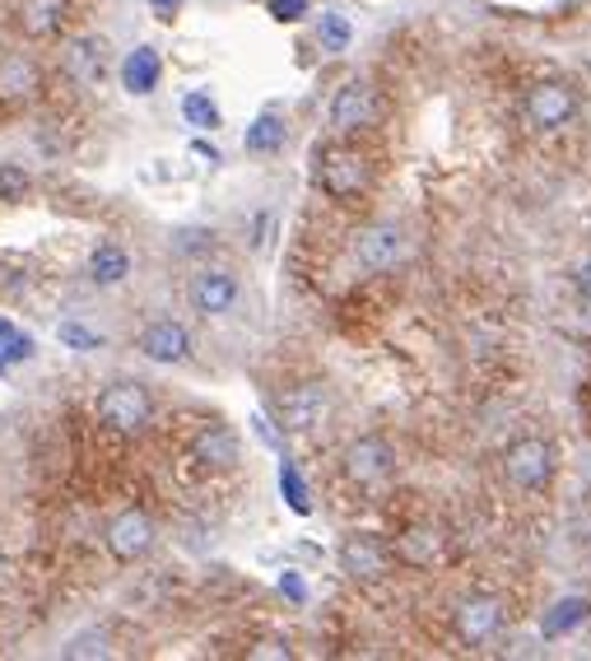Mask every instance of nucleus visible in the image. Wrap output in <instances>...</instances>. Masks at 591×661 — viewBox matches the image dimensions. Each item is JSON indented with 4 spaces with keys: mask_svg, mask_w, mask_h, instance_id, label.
<instances>
[{
    "mask_svg": "<svg viewBox=\"0 0 591 661\" xmlns=\"http://www.w3.org/2000/svg\"><path fill=\"white\" fill-rule=\"evenodd\" d=\"M280 490L289 494V508L293 513H307V490H303V480H299L293 466H285V471H280Z\"/></svg>",
    "mask_w": 591,
    "mask_h": 661,
    "instance_id": "cd10ccee",
    "label": "nucleus"
},
{
    "mask_svg": "<svg viewBox=\"0 0 591 661\" xmlns=\"http://www.w3.org/2000/svg\"><path fill=\"white\" fill-rule=\"evenodd\" d=\"M28 172L20 168V164H0V201L5 205H14V201H24L28 196Z\"/></svg>",
    "mask_w": 591,
    "mask_h": 661,
    "instance_id": "bb28decb",
    "label": "nucleus"
},
{
    "mask_svg": "<svg viewBox=\"0 0 591 661\" xmlns=\"http://www.w3.org/2000/svg\"><path fill=\"white\" fill-rule=\"evenodd\" d=\"M317 187L331 201H354L369 191V159L350 145H326L317 154Z\"/></svg>",
    "mask_w": 591,
    "mask_h": 661,
    "instance_id": "f03ea898",
    "label": "nucleus"
},
{
    "mask_svg": "<svg viewBox=\"0 0 591 661\" xmlns=\"http://www.w3.org/2000/svg\"><path fill=\"white\" fill-rule=\"evenodd\" d=\"M331 410H336V396L326 382H317V377L299 382V387H289L280 396V429L285 433H312L331 420Z\"/></svg>",
    "mask_w": 591,
    "mask_h": 661,
    "instance_id": "7ed1b4c3",
    "label": "nucleus"
},
{
    "mask_svg": "<svg viewBox=\"0 0 591 661\" xmlns=\"http://www.w3.org/2000/svg\"><path fill=\"white\" fill-rule=\"evenodd\" d=\"M396 471V452L387 438H354L350 447H345V476H350L354 484H377L387 480Z\"/></svg>",
    "mask_w": 591,
    "mask_h": 661,
    "instance_id": "9b49d317",
    "label": "nucleus"
},
{
    "mask_svg": "<svg viewBox=\"0 0 591 661\" xmlns=\"http://www.w3.org/2000/svg\"><path fill=\"white\" fill-rule=\"evenodd\" d=\"M186 303L196 308L201 317H224V312H233V303H238V275L219 271V266L196 271L186 285Z\"/></svg>",
    "mask_w": 591,
    "mask_h": 661,
    "instance_id": "423d86ee",
    "label": "nucleus"
},
{
    "mask_svg": "<svg viewBox=\"0 0 591 661\" xmlns=\"http://www.w3.org/2000/svg\"><path fill=\"white\" fill-rule=\"evenodd\" d=\"M280 591H289V597H293V601H303V582H299V578H293V573H285V578H280Z\"/></svg>",
    "mask_w": 591,
    "mask_h": 661,
    "instance_id": "473e14b6",
    "label": "nucleus"
},
{
    "mask_svg": "<svg viewBox=\"0 0 591 661\" xmlns=\"http://www.w3.org/2000/svg\"><path fill=\"white\" fill-rule=\"evenodd\" d=\"M340 568L350 573V578H382L387 573V550H382L373 536H350V541L340 545Z\"/></svg>",
    "mask_w": 591,
    "mask_h": 661,
    "instance_id": "f3484780",
    "label": "nucleus"
},
{
    "mask_svg": "<svg viewBox=\"0 0 591 661\" xmlns=\"http://www.w3.org/2000/svg\"><path fill=\"white\" fill-rule=\"evenodd\" d=\"M238 433L224 429V424H205L196 438H191V461L201 466V471H229L238 466Z\"/></svg>",
    "mask_w": 591,
    "mask_h": 661,
    "instance_id": "f8f14e48",
    "label": "nucleus"
},
{
    "mask_svg": "<svg viewBox=\"0 0 591 661\" xmlns=\"http://www.w3.org/2000/svg\"><path fill=\"white\" fill-rule=\"evenodd\" d=\"M131 275V252L117 248V242H98V248L89 252V280L98 289H112Z\"/></svg>",
    "mask_w": 591,
    "mask_h": 661,
    "instance_id": "6ab92c4d",
    "label": "nucleus"
},
{
    "mask_svg": "<svg viewBox=\"0 0 591 661\" xmlns=\"http://www.w3.org/2000/svg\"><path fill=\"white\" fill-rule=\"evenodd\" d=\"M43 94V65L28 51H0V103L24 108Z\"/></svg>",
    "mask_w": 591,
    "mask_h": 661,
    "instance_id": "9d476101",
    "label": "nucleus"
},
{
    "mask_svg": "<svg viewBox=\"0 0 591 661\" xmlns=\"http://www.w3.org/2000/svg\"><path fill=\"white\" fill-rule=\"evenodd\" d=\"M159 75H164V61H159V51H154V47H135L131 57L121 61V89L135 94V98L159 89Z\"/></svg>",
    "mask_w": 591,
    "mask_h": 661,
    "instance_id": "a211bd4d",
    "label": "nucleus"
},
{
    "mask_svg": "<svg viewBox=\"0 0 591 661\" xmlns=\"http://www.w3.org/2000/svg\"><path fill=\"white\" fill-rule=\"evenodd\" d=\"M33 354V340L28 336H20L10 322H0V373L10 369V363H20V359H28Z\"/></svg>",
    "mask_w": 591,
    "mask_h": 661,
    "instance_id": "a878e982",
    "label": "nucleus"
},
{
    "mask_svg": "<svg viewBox=\"0 0 591 661\" xmlns=\"http://www.w3.org/2000/svg\"><path fill=\"white\" fill-rule=\"evenodd\" d=\"M108 43L98 38V33H89V38H75L71 47H65V71H71V80L80 84H102V75H108Z\"/></svg>",
    "mask_w": 591,
    "mask_h": 661,
    "instance_id": "dca6fc26",
    "label": "nucleus"
},
{
    "mask_svg": "<svg viewBox=\"0 0 591 661\" xmlns=\"http://www.w3.org/2000/svg\"><path fill=\"white\" fill-rule=\"evenodd\" d=\"M587 611H591V605H587L582 597H564V601L545 615V638H559V634H568V629H578V624L587 620Z\"/></svg>",
    "mask_w": 591,
    "mask_h": 661,
    "instance_id": "4be33fe9",
    "label": "nucleus"
},
{
    "mask_svg": "<svg viewBox=\"0 0 591 661\" xmlns=\"http://www.w3.org/2000/svg\"><path fill=\"white\" fill-rule=\"evenodd\" d=\"M266 10H270V20H280V24H299L307 14V0H266Z\"/></svg>",
    "mask_w": 591,
    "mask_h": 661,
    "instance_id": "c756f323",
    "label": "nucleus"
},
{
    "mask_svg": "<svg viewBox=\"0 0 591 661\" xmlns=\"http://www.w3.org/2000/svg\"><path fill=\"white\" fill-rule=\"evenodd\" d=\"M65 10H71V0H20L14 24H20L24 38H57L65 24Z\"/></svg>",
    "mask_w": 591,
    "mask_h": 661,
    "instance_id": "2eb2a0df",
    "label": "nucleus"
},
{
    "mask_svg": "<svg viewBox=\"0 0 591 661\" xmlns=\"http://www.w3.org/2000/svg\"><path fill=\"white\" fill-rule=\"evenodd\" d=\"M182 117L191 121V127H201V131H215L219 127V108L210 103V94H186L182 98Z\"/></svg>",
    "mask_w": 591,
    "mask_h": 661,
    "instance_id": "393cba45",
    "label": "nucleus"
},
{
    "mask_svg": "<svg viewBox=\"0 0 591 661\" xmlns=\"http://www.w3.org/2000/svg\"><path fill=\"white\" fill-rule=\"evenodd\" d=\"M141 354L154 359V363H182L191 354V336H186V326L182 322H149L141 330Z\"/></svg>",
    "mask_w": 591,
    "mask_h": 661,
    "instance_id": "4468645a",
    "label": "nucleus"
},
{
    "mask_svg": "<svg viewBox=\"0 0 591 661\" xmlns=\"http://www.w3.org/2000/svg\"><path fill=\"white\" fill-rule=\"evenodd\" d=\"M572 280H578V289H582V299L591 303V256H582L578 266H572Z\"/></svg>",
    "mask_w": 591,
    "mask_h": 661,
    "instance_id": "7c9ffc66",
    "label": "nucleus"
},
{
    "mask_svg": "<svg viewBox=\"0 0 591 661\" xmlns=\"http://www.w3.org/2000/svg\"><path fill=\"white\" fill-rule=\"evenodd\" d=\"M149 10L159 14V20H172V14L182 10V0H149Z\"/></svg>",
    "mask_w": 591,
    "mask_h": 661,
    "instance_id": "2f4dec72",
    "label": "nucleus"
},
{
    "mask_svg": "<svg viewBox=\"0 0 591 661\" xmlns=\"http://www.w3.org/2000/svg\"><path fill=\"white\" fill-rule=\"evenodd\" d=\"M108 652H112V648H108V634H102V629L75 634V638L61 648V657H65V661H89V657H108Z\"/></svg>",
    "mask_w": 591,
    "mask_h": 661,
    "instance_id": "b1692460",
    "label": "nucleus"
},
{
    "mask_svg": "<svg viewBox=\"0 0 591 661\" xmlns=\"http://www.w3.org/2000/svg\"><path fill=\"white\" fill-rule=\"evenodd\" d=\"M61 345H71V350H98L102 336H94L89 326H75V322H65L61 326Z\"/></svg>",
    "mask_w": 591,
    "mask_h": 661,
    "instance_id": "c85d7f7f",
    "label": "nucleus"
},
{
    "mask_svg": "<svg viewBox=\"0 0 591 661\" xmlns=\"http://www.w3.org/2000/svg\"><path fill=\"white\" fill-rule=\"evenodd\" d=\"M572 112H578V94H572L564 80H541L527 94V117H531V127H541V131L568 127Z\"/></svg>",
    "mask_w": 591,
    "mask_h": 661,
    "instance_id": "6e6552de",
    "label": "nucleus"
},
{
    "mask_svg": "<svg viewBox=\"0 0 591 661\" xmlns=\"http://www.w3.org/2000/svg\"><path fill=\"white\" fill-rule=\"evenodd\" d=\"M396 554H401L406 564H433L443 554V531H433V527H414V531H406L401 541H396Z\"/></svg>",
    "mask_w": 591,
    "mask_h": 661,
    "instance_id": "412c9836",
    "label": "nucleus"
},
{
    "mask_svg": "<svg viewBox=\"0 0 591 661\" xmlns=\"http://www.w3.org/2000/svg\"><path fill=\"white\" fill-rule=\"evenodd\" d=\"M108 550H112V560H121V564L145 560V554L154 550V521H149V513H141V508L117 513L108 521Z\"/></svg>",
    "mask_w": 591,
    "mask_h": 661,
    "instance_id": "1a4fd4ad",
    "label": "nucleus"
},
{
    "mask_svg": "<svg viewBox=\"0 0 591 661\" xmlns=\"http://www.w3.org/2000/svg\"><path fill=\"white\" fill-rule=\"evenodd\" d=\"M289 141V127H285V117L280 112H261L248 135H242V145H248V154H280Z\"/></svg>",
    "mask_w": 591,
    "mask_h": 661,
    "instance_id": "aec40b11",
    "label": "nucleus"
},
{
    "mask_svg": "<svg viewBox=\"0 0 591 661\" xmlns=\"http://www.w3.org/2000/svg\"><path fill=\"white\" fill-rule=\"evenodd\" d=\"M377 121V94L369 80H350L340 84L336 98H331V127L340 135H354V131H369Z\"/></svg>",
    "mask_w": 591,
    "mask_h": 661,
    "instance_id": "0eeeda50",
    "label": "nucleus"
},
{
    "mask_svg": "<svg viewBox=\"0 0 591 661\" xmlns=\"http://www.w3.org/2000/svg\"><path fill=\"white\" fill-rule=\"evenodd\" d=\"M350 20H345V14H336V10H326L322 14V24H317V43L326 47V51H345L350 47Z\"/></svg>",
    "mask_w": 591,
    "mask_h": 661,
    "instance_id": "5701e85b",
    "label": "nucleus"
},
{
    "mask_svg": "<svg viewBox=\"0 0 591 661\" xmlns=\"http://www.w3.org/2000/svg\"><path fill=\"white\" fill-rule=\"evenodd\" d=\"M252 657H289V648H280V642H261Z\"/></svg>",
    "mask_w": 591,
    "mask_h": 661,
    "instance_id": "72a5a7b5",
    "label": "nucleus"
},
{
    "mask_svg": "<svg viewBox=\"0 0 591 661\" xmlns=\"http://www.w3.org/2000/svg\"><path fill=\"white\" fill-rule=\"evenodd\" d=\"M350 252L363 271H396L401 266V256H406V233L396 229V224H369V229H359L354 242H350Z\"/></svg>",
    "mask_w": 591,
    "mask_h": 661,
    "instance_id": "39448f33",
    "label": "nucleus"
},
{
    "mask_svg": "<svg viewBox=\"0 0 591 661\" xmlns=\"http://www.w3.org/2000/svg\"><path fill=\"white\" fill-rule=\"evenodd\" d=\"M154 414V401L145 392V382H131V377H117L98 392V424L112 429V433H141Z\"/></svg>",
    "mask_w": 591,
    "mask_h": 661,
    "instance_id": "f257e3e1",
    "label": "nucleus"
},
{
    "mask_svg": "<svg viewBox=\"0 0 591 661\" xmlns=\"http://www.w3.org/2000/svg\"><path fill=\"white\" fill-rule=\"evenodd\" d=\"M503 476H508L512 490L535 494L554 480V447L545 438H517L503 452Z\"/></svg>",
    "mask_w": 591,
    "mask_h": 661,
    "instance_id": "20e7f679",
    "label": "nucleus"
},
{
    "mask_svg": "<svg viewBox=\"0 0 591 661\" xmlns=\"http://www.w3.org/2000/svg\"><path fill=\"white\" fill-rule=\"evenodd\" d=\"M503 624V601L498 597H466L457 605V634L461 642H490Z\"/></svg>",
    "mask_w": 591,
    "mask_h": 661,
    "instance_id": "ddd939ff",
    "label": "nucleus"
}]
</instances>
